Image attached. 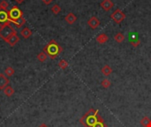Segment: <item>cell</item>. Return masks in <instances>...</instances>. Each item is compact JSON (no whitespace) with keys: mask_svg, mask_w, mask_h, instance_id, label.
Returning a JSON list of instances; mask_svg holds the SVG:
<instances>
[{"mask_svg":"<svg viewBox=\"0 0 151 127\" xmlns=\"http://www.w3.org/2000/svg\"><path fill=\"white\" fill-rule=\"evenodd\" d=\"M80 123L84 127H107L103 118L100 116L99 110L96 109H90L88 110L81 118Z\"/></svg>","mask_w":151,"mask_h":127,"instance_id":"6da1fadb","label":"cell"},{"mask_svg":"<svg viewBox=\"0 0 151 127\" xmlns=\"http://www.w3.org/2000/svg\"><path fill=\"white\" fill-rule=\"evenodd\" d=\"M8 14L11 24H13L20 28L26 23V19L23 17V11L16 5L8 11Z\"/></svg>","mask_w":151,"mask_h":127,"instance_id":"7a4b0ae2","label":"cell"},{"mask_svg":"<svg viewBox=\"0 0 151 127\" xmlns=\"http://www.w3.org/2000/svg\"><path fill=\"white\" fill-rule=\"evenodd\" d=\"M42 51L47 54L51 59H56L63 52V48L55 40H51L46 44Z\"/></svg>","mask_w":151,"mask_h":127,"instance_id":"3957f363","label":"cell"},{"mask_svg":"<svg viewBox=\"0 0 151 127\" xmlns=\"http://www.w3.org/2000/svg\"><path fill=\"white\" fill-rule=\"evenodd\" d=\"M16 33H17L16 30L11 26L10 23L5 24L0 28V37H1L3 40H5V42L7 41V39L10 36H11L13 34H14Z\"/></svg>","mask_w":151,"mask_h":127,"instance_id":"277c9868","label":"cell"},{"mask_svg":"<svg viewBox=\"0 0 151 127\" xmlns=\"http://www.w3.org/2000/svg\"><path fill=\"white\" fill-rule=\"evenodd\" d=\"M111 18L116 23V24H120L122 21L125 20V14L124 13V11L120 8H118L111 14Z\"/></svg>","mask_w":151,"mask_h":127,"instance_id":"5b68a950","label":"cell"},{"mask_svg":"<svg viewBox=\"0 0 151 127\" xmlns=\"http://www.w3.org/2000/svg\"><path fill=\"white\" fill-rule=\"evenodd\" d=\"M10 23V19H9V14L7 10H3L0 9V27H2L5 24ZM11 24V23H10Z\"/></svg>","mask_w":151,"mask_h":127,"instance_id":"8992f818","label":"cell"},{"mask_svg":"<svg viewBox=\"0 0 151 127\" xmlns=\"http://www.w3.org/2000/svg\"><path fill=\"white\" fill-rule=\"evenodd\" d=\"M129 42H130V44L134 48H137L138 46L141 44V41L138 38V34H133V33L129 34Z\"/></svg>","mask_w":151,"mask_h":127,"instance_id":"52a82bcc","label":"cell"},{"mask_svg":"<svg viewBox=\"0 0 151 127\" xmlns=\"http://www.w3.org/2000/svg\"><path fill=\"white\" fill-rule=\"evenodd\" d=\"M88 25L92 28V29H96L100 26V20L97 17L93 16L88 20Z\"/></svg>","mask_w":151,"mask_h":127,"instance_id":"ba28073f","label":"cell"},{"mask_svg":"<svg viewBox=\"0 0 151 127\" xmlns=\"http://www.w3.org/2000/svg\"><path fill=\"white\" fill-rule=\"evenodd\" d=\"M100 6L105 11H109L110 10L112 9V7L114 6V4L111 0H102V3L100 4Z\"/></svg>","mask_w":151,"mask_h":127,"instance_id":"9c48e42d","label":"cell"},{"mask_svg":"<svg viewBox=\"0 0 151 127\" xmlns=\"http://www.w3.org/2000/svg\"><path fill=\"white\" fill-rule=\"evenodd\" d=\"M9 79L4 73H0V90H4L9 85Z\"/></svg>","mask_w":151,"mask_h":127,"instance_id":"30bf717a","label":"cell"},{"mask_svg":"<svg viewBox=\"0 0 151 127\" xmlns=\"http://www.w3.org/2000/svg\"><path fill=\"white\" fill-rule=\"evenodd\" d=\"M19 41H20V38H19V36H17V33H16V34H13L11 36H10V37L7 39L6 42H7L10 46H11V47H13V46H15V45L19 42Z\"/></svg>","mask_w":151,"mask_h":127,"instance_id":"8fae6325","label":"cell"},{"mask_svg":"<svg viewBox=\"0 0 151 127\" xmlns=\"http://www.w3.org/2000/svg\"><path fill=\"white\" fill-rule=\"evenodd\" d=\"M65 20L68 23L69 25H73V23H75V21L77 20V17H76L75 14H73V13H69L65 17Z\"/></svg>","mask_w":151,"mask_h":127,"instance_id":"7c38bea8","label":"cell"},{"mask_svg":"<svg viewBox=\"0 0 151 127\" xmlns=\"http://www.w3.org/2000/svg\"><path fill=\"white\" fill-rule=\"evenodd\" d=\"M108 40H109V37L106 34H100L96 38V41L100 44H104L105 42H107Z\"/></svg>","mask_w":151,"mask_h":127,"instance_id":"4fadbf2b","label":"cell"},{"mask_svg":"<svg viewBox=\"0 0 151 127\" xmlns=\"http://www.w3.org/2000/svg\"><path fill=\"white\" fill-rule=\"evenodd\" d=\"M101 72H102V73L104 75V76H110L112 73H113V70H112V68L110 66V65H103V67L101 69Z\"/></svg>","mask_w":151,"mask_h":127,"instance_id":"5bb4252c","label":"cell"},{"mask_svg":"<svg viewBox=\"0 0 151 127\" xmlns=\"http://www.w3.org/2000/svg\"><path fill=\"white\" fill-rule=\"evenodd\" d=\"M20 34L22 36L23 38L28 39V38H29V37L32 36V31H31L28 28H23V29L21 30Z\"/></svg>","mask_w":151,"mask_h":127,"instance_id":"9a60e30c","label":"cell"},{"mask_svg":"<svg viewBox=\"0 0 151 127\" xmlns=\"http://www.w3.org/2000/svg\"><path fill=\"white\" fill-rule=\"evenodd\" d=\"M4 94L6 95V96H8V97H11V95H13V94H14V89L13 88V87H11V86H7L4 90Z\"/></svg>","mask_w":151,"mask_h":127,"instance_id":"2e32d148","label":"cell"},{"mask_svg":"<svg viewBox=\"0 0 151 127\" xmlns=\"http://www.w3.org/2000/svg\"><path fill=\"white\" fill-rule=\"evenodd\" d=\"M113 39L117 42L118 43H121V42H123V41L125 40V36L122 34V33H117L115 34V36H113Z\"/></svg>","mask_w":151,"mask_h":127,"instance_id":"e0dca14e","label":"cell"},{"mask_svg":"<svg viewBox=\"0 0 151 127\" xmlns=\"http://www.w3.org/2000/svg\"><path fill=\"white\" fill-rule=\"evenodd\" d=\"M141 124L143 127H151V120L148 117H144L141 120Z\"/></svg>","mask_w":151,"mask_h":127,"instance_id":"ac0fdd59","label":"cell"},{"mask_svg":"<svg viewBox=\"0 0 151 127\" xmlns=\"http://www.w3.org/2000/svg\"><path fill=\"white\" fill-rule=\"evenodd\" d=\"M5 76H8V77H11V76H13L15 73L14 71V69L13 67H11V66H8L5 69Z\"/></svg>","mask_w":151,"mask_h":127,"instance_id":"d6986e66","label":"cell"},{"mask_svg":"<svg viewBox=\"0 0 151 127\" xmlns=\"http://www.w3.org/2000/svg\"><path fill=\"white\" fill-rule=\"evenodd\" d=\"M47 57H48L47 54H46L45 52H43V51L40 52V53L37 55V59H38L40 62H42V63H43V62H45L46 60H47Z\"/></svg>","mask_w":151,"mask_h":127,"instance_id":"ffe728a7","label":"cell"},{"mask_svg":"<svg viewBox=\"0 0 151 127\" xmlns=\"http://www.w3.org/2000/svg\"><path fill=\"white\" fill-rule=\"evenodd\" d=\"M101 85H102V87H103V88H109L110 87H111V81L108 79H102V82H101Z\"/></svg>","mask_w":151,"mask_h":127,"instance_id":"44dd1931","label":"cell"},{"mask_svg":"<svg viewBox=\"0 0 151 127\" xmlns=\"http://www.w3.org/2000/svg\"><path fill=\"white\" fill-rule=\"evenodd\" d=\"M51 11H52V13L54 14H59L60 11H61V7L59 5H54L52 7H51Z\"/></svg>","mask_w":151,"mask_h":127,"instance_id":"7402d4cb","label":"cell"},{"mask_svg":"<svg viewBox=\"0 0 151 127\" xmlns=\"http://www.w3.org/2000/svg\"><path fill=\"white\" fill-rule=\"evenodd\" d=\"M59 66L60 69H62V70H65V69L68 67V63H67L66 60L61 59V60L59 61Z\"/></svg>","mask_w":151,"mask_h":127,"instance_id":"603a6c76","label":"cell"},{"mask_svg":"<svg viewBox=\"0 0 151 127\" xmlns=\"http://www.w3.org/2000/svg\"><path fill=\"white\" fill-rule=\"evenodd\" d=\"M9 6V4L6 0H2L0 2V9H3V10H7V7Z\"/></svg>","mask_w":151,"mask_h":127,"instance_id":"cb8c5ba5","label":"cell"},{"mask_svg":"<svg viewBox=\"0 0 151 127\" xmlns=\"http://www.w3.org/2000/svg\"><path fill=\"white\" fill-rule=\"evenodd\" d=\"M42 1L45 4V5H51L52 2H53V0H42Z\"/></svg>","mask_w":151,"mask_h":127,"instance_id":"d4e9b609","label":"cell"},{"mask_svg":"<svg viewBox=\"0 0 151 127\" xmlns=\"http://www.w3.org/2000/svg\"><path fill=\"white\" fill-rule=\"evenodd\" d=\"M14 1L17 3V4H21V3H23L25 1V0H14Z\"/></svg>","mask_w":151,"mask_h":127,"instance_id":"484cf974","label":"cell"},{"mask_svg":"<svg viewBox=\"0 0 151 127\" xmlns=\"http://www.w3.org/2000/svg\"><path fill=\"white\" fill-rule=\"evenodd\" d=\"M38 127H49L47 124H40Z\"/></svg>","mask_w":151,"mask_h":127,"instance_id":"4316f807","label":"cell"},{"mask_svg":"<svg viewBox=\"0 0 151 127\" xmlns=\"http://www.w3.org/2000/svg\"><path fill=\"white\" fill-rule=\"evenodd\" d=\"M150 60H151V58H150Z\"/></svg>","mask_w":151,"mask_h":127,"instance_id":"83f0119b","label":"cell"}]
</instances>
